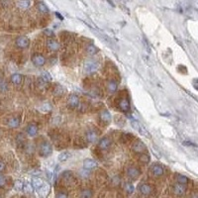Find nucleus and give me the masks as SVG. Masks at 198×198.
<instances>
[{
  "label": "nucleus",
  "instance_id": "nucleus-8",
  "mask_svg": "<svg viewBox=\"0 0 198 198\" xmlns=\"http://www.w3.org/2000/svg\"><path fill=\"white\" fill-rule=\"evenodd\" d=\"M47 46L51 51H53V52H57V51H59L60 48L59 43L57 40H54V39H49L47 41Z\"/></svg>",
  "mask_w": 198,
  "mask_h": 198
},
{
  "label": "nucleus",
  "instance_id": "nucleus-31",
  "mask_svg": "<svg viewBox=\"0 0 198 198\" xmlns=\"http://www.w3.org/2000/svg\"><path fill=\"white\" fill-rule=\"evenodd\" d=\"M177 183H180V184H183L186 185L188 183V178L185 176V175H178L177 176Z\"/></svg>",
  "mask_w": 198,
  "mask_h": 198
},
{
  "label": "nucleus",
  "instance_id": "nucleus-1",
  "mask_svg": "<svg viewBox=\"0 0 198 198\" xmlns=\"http://www.w3.org/2000/svg\"><path fill=\"white\" fill-rule=\"evenodd\" d=\"M39 152H40V155L42 156H50L51 154H52V152H53L52 145H51L50 143H48V142H43V143L41 144V146H40Z\"/></svg>",
  "mask_w": 198,
  "mask_h": 198
},
{
  "label": "nucleus",
  "instance_id": "nucleus-20",
  "mask_svg": "<svg viewBox=\"0 0 198 198\" xmlns=\"http://www.w3.org/2000/svg\"><path fill=\"white\" fill-rule=\"evenodd\" d=\"M8 127L9 128H17V127H19L20 125V119L18 117H12V118H10L8 120V123H7Z\"/></svg>",
  "mask_w": 198,
  "mask_h": 198
},
{
  "label": "nucleus",
  "instance_id": "nucleus-39",
  "mask_svg": "<svg viewBox=\"0 0 198 198\" xmlns=\"http://www.w3.org/2000/svg\"><path fill=\"white\" fill-rule=\"evenodd\" d=\"M44 34L46 35V36H48V37H53L54 35H55L54 32L51 29H46L45 31H44Z\"/></svg>",
  "mask_w": 198,
  "mask_h": 198
},
{
  "label": "nucleus",
  "instance_id": "nucleus-7",
  "mask_svg": "<svg viewBox=\"0 0 198 198\" xmlns=\"http://www.w3.org/2000/svg\"><path fill=\"white\" fill-rule=\"evenodd\" d=\"M97 68H98V64L95 62H93V60H87V62L84 64V69L85 72L87 73H93Z\"/></svg>",
  "mask_w": 198,
  "mask_h": 198
},
{
  "label": "nucleus",
  "instance_id": "nucleus-28",
  "mask_svg": "<svg viewBox=\"0 0 198 198\" xmlns=\"http://www.w3.org/2000/svg\"><path fill=\"white\" fill-rule=\"evenodd\" d=\"M70 158V154L68 152H64V153H60L59 155V161H67Z\"/></svg>",
  "mask_w": 198,
  "mask_h": 198
},
{
  "label": "nucleus",
  "instance_id": "nucleus-29",
  "mask_svg": "<svg viewBox=\"0 0 198 198\" xmlns=\"http://www.w3.org/2000/svg\"><path fill=\"white\" fill-rule=\"evenodd\" d=\"M139 161L141 162H143V164H149L150 161H151V158L148 154H142L139 158Z\"/></svg>",
  "mask_w": 198,
  "mask_h": 198
},
{
  "label": "nucleus",
  "instance_id": "nucleus-2",
  "mask_svg": "<svg viewBox=\"0 0 198 198\" xmlns=\"http://www.w3.org/2000/svg\"><path fill=\"white\" fill-rule=\"evenodd\" d=\"M15 44H16V47L19 49H26L30 45V39L26 36L18 37L15 41Z\"/></svg>",
  "mask_w": 198,
  "mask_h": 198
},
{
  "label": "nucleus",
  "instance_id": "nucleus-15",
  "mask_svg": "<svg viewBox=\"0 0 198 198\" xmlns=\"http://www.w3.org/2000/svg\"><path fill=\"white\" fill-rule=\"evenodd\" d=\"M111 144H112V142H111V140L109 138H103L99 141L98 147L101 150H107L111 146Z\"/></svg>",
  "mask_w": 198,
  "mask_h": 198
},
{
  "label": "nucleus",
  "instance_id": "nucleus-12",
  "mask_svg": "<svg viewBox=\"0 0 198 198\" xmlns=\"http://www.w3.org/2000/svg\"><path fill=\"white\" fill-rule=\"evenodd\" d=\"M119 108L121 111H123V112H129L130 111V103L128 99L126 98H122L119 102Z\"/></svg>",
  "mask_w": 198,
  "mask_h": 198
},
{
  "label": "nucleus",
  "instance_id": "nucleus-41",
  "mask_svg": "<svg viewBox=\"0 0 198 198\" xmlns=\"http://www.w3.org/2000/svg\"><path fill=\"white\" fill-rule=\"evenodd\" d=\"M5 169H6V165H5V164L3 161H0V174L3 172L5 170Z\"/></svg>",
  "mask_w": 198,
  "mask_h": 198
},
{
  "label": "nucleus",
  "instance_id": "nucleus-42",
  "mask_svg": "<svg viewBox=\"0 0 198 198\" xmlns=\"http://www.w3.org/2000/svg\"><path fill=\"white\" fill-rule=\"evenodd\" d=\"M1 4L3 7H6L9 5V0H1Z\"/></svg>",
  "mask_w": 198,
  "mask_h": 198
},
{
  "label": "nucleus",
  "instance_id": "nucleus-37",
  "mask_svg": "<svg viewBox=\"0 0 198 198\" xmlns=\"http://www.w3.org/2000/svg\"><path fill=\"white\" fill-rule=\"evenodd\" d=\"M6 185V178H5V176L0 174V188H2Z\"/></svg>",
  "mask_w": 198,
  "mask_h": 198
},
{
  "label": "nucleus",
  "instance_id": "nucleus-32",
  "mask_svg": "<svg viewBox=\"0 0 198 198\" xmlns=\"http://www.w3.org/2000/svg\"><path fill=\"white\" fill-rule=\"evenodd\" d=\"M93 192L90 189H84L82 192H81V197L82 198H92Z\"/></svg>",
  "mask_w": 198,
  "mask_h": 198
},
{
  "label": "nucleus",
  "instance_id": "nucleus-16",
  "mask_svg": "<svg viewBox=\"0 0 198 198\" xmlns=\"http://www.w3.org/2000/svg\"><path fill=\"white\" fill-rule=\"evenodd\" d=\"M45 183L44 180L42 178H40V177H37V176H35L32 178V182H31V184L33 186V188L35 189H40L41 187L43 186V184Z\"/></svg>",
  "mask_w": 198,
  "mask_h": 198
},
{
  "label": "nucleus",
  "instance_id": "nucleus-44",
  "mask_svg": "<svg viewBox=\"0 0 198 198\" xmlns=\"http://www.w3.org/2000/svg\"><path fill=\"white\" fill-rule=\"evenodd\" d=\"M55 15H57V16H58L60 20H63V19H64V18H63V16H62V15H60L59 13H55Z\"/></svg>",
  "mask_w": 198,
  "mask_h": 198
},
{
  "label": "nucleus",
  "instance_id": "nucleus-36",
  "mask_svg": "<svg viewBox=\"0 0 198 198\" xmlns=\"http://www.w3.org/2000/svg\"><path fill=\"white\" fill-rule=\"evenodd\" d=\"M139 131H140V133L142 134V135H143V136H145V137H147V138H150V134H149V132L148 131H147L145 128H142V127L140 126L139 127Z\"/></svg>",
  "mask_w": 198,
  "mask_h": 198
},
{
  "label": "nucleus",
  "instance_id": "nucleus-26",
  "mask_svg": "<svg viewBox=\"0 0 198 198\" xmlns=\"http://www.w3.org/2000/svg\"><path fill=\"white\" fill-rule=\"evenodd\" d=\"M37 8H38L39 11L42 12V13H48L49 12V8L44 2H39L37 4Z\"/></svg>",
  "mask_w": 198,
  "mask_h": 198
},
{
  "label": "nucleus",
  "instance_id": "nucleus-14",
  "mask_svg": "<svg viewBox=\"0 0 198 198\" xmlns=\"http://www.w3.org/2000/svg\"><path fill=\"white\" fill-rule=\"evenodd\" d=\"M152 186L147 184V183H143L139 186V191L141 192L143 195H150L152 193Z\"/></svg>",
  "mask_w": 198,
  "mask_h": 198
},
{
  "label": "nucleus",
  "instance_id": "nucleus-17",
  "mask_svg": "<svg viewBox=\"0 0 198 198\" xmlns=\"http://www.w3.org/2000/svg\"><path fill=\"white\" fill-rule=\"evenodd\" d=\"M152 172L155 176H161L164 174V167H162L161 165H154L153 167H152Z\"/></svg>",
  "mask_w": 198,
  "mask_h": 198
},
{
  "label": "nucleus",
  "instance_id": "nucleus-10",
  "mask_svg": "<svg viewBox=\"0 0 198 198\" xmlns=\"http://www.w3.org/2000/svg\"><path fill=\"white\" fill-rule=\"evenodd\" d=\"M86 140H87V142H89V143H94V142L97 140L98 138V134L97 132H95L94 130H89L86 132Z\"/></svg>",
  "mask_w": 198,
  "mask_h": 198
},
{
  "label": "nucleus",
  "instance_id": "nucleus-3",
  "mask_svg": "<svg viewBox=\"0 0 198 198\" xmlns=\"http://www.w3.org/2000/svg\"><path fill=\"white\" fill-rule=\"evenodd\" d=\"M68 107L72 108V109L78 107V105H79L78 96L75 95V94H70L68 98Z\"/></svg>",
  "mask_w": 198,
  "mask_h": 198
},
{
  "label": "nucleus",
  "instance_id": "nucleus-45",
  "mask_svg": "<svg viewBox=\"0 0 198 198\" xmlns=\"http://www.w3.org/2000/svg\"><path fill=\"white\" fill-rule=\"evenodd\" d=\"M193 198H196V194H194V196H193Z\"/></svg>",
  "mask_w": 198,
  "mask_h": 198
},
{
  "label": "nucleus",
  "instance_id": "nucleus-9",
  "mask_svg": "<svg viewBox=\"0 0 198 198\" xmlns=\"http://www.w3.org/2000/svg\"><path fill=\"white\" fill-rule=\"evenodd\" d=\"M133 151L135 153H140V154H143V152L146 151V146L142 141H136L134 145H133Z\"/></svg>",
  "mask_w": 198,
  "mask_h": 198
},
{
  "label": "nucleus",
  "instance_id": "nucleus-34",
  "mask_svg": "<svg viewBox=\"0 0 198 198\" xmlns=\"http://www.w3.org/2000/svg\"><path fill=\"white\" fill-rule=\"evenodd\" d=\"M41 78H42L46 83L52 81V77H51V74L49 73H43L42 75H41Z\"/></svg>",
  "mask_w": 198,
  "mask_h": 198
},
{
  "label": "nucleus",
  "instance_id": "nucleus-5",
  "mask_svg": "<svg viewBox=\"0 0 198 198\" xmlns=\"http://www.w3.org/2000/svg\"><path fill=\"white\" fill-rule=\"evenodd\" d=\"M127 174H128L130 178L136 179L141 175V170L136 166H130L128 167V169H127Z\"/></svg>",
  "mask_w": 198,
  "mask_h": 198
},
{
  "label": "nucleus",
  "instance_id": "nucleus-38",
  "mask_svg": "<svg viewBox=\"0 0 198 198\" xmlns=\"http://www.w3.org/2000/svg\"><path fill=\"white\" fill-rule=\"evenodd\" d=\"M131 125H132V127H133L134 129H136V130H139V127H140V124L138 123V121H136V120H132L131 121Z\"/></svg>",
  "mask_w": 198,
  "mask_h": 198
},
{
  "label": "nucleus",
  "instance_id": "nucleus-11",
  "mask_svg": "<svg viewBox=\"0 0 198 198\" xmlns=\"http://www.w3.org/2000/svg\"><path fill=\"white\" fill-rule=\"evenodd\" d=\"M174 193L177 196H182V195H184L186 192V186L183 184H180V183H176L174 185Z\"/></svg>",
  "mask_w": 198,
  "mask_h": 198
},
{
  "label": "nucleus",
  "instance_id": "nucleus-25",
  "mask_svg": "<svg viewBox=\"0 0 198 198\" xmlns=\"http://www.w3.org/2000/svg\"><path fill=\"white\" fill-rule=\"evenodd\" d=\"M53 93H54L55 96L59 97V96H62L64 93V88L60 85H57V86H55V89L53 91Z\"/></svg>",
  "mask_w": 198,
  "mask_h": 198
},
{
  "label": "nucleus",
  "instance_id": "nucleus-19",
  "mask_svg": "<svg viewBox=\"0 0 198 198\" xmlns=\"http://www.w3.org/2000/svg\"><path fill=\"white\" fill-rule=\"evenodd\" d=\"M117 89H118L117 82H116L115 80H109L108 83H107V90H108V92L111 93V94H113V93L116 92V91H117Z\"/></svg>",
  "mask_w": 198,
  "mask_h": 198
},
{
  "label": "nucleus",
  "instance_id": "nucleus-23",
  "mask_svg": "<svg viewBox=\"0 0 198 198\" xmlns=\"http://www.w3.org/2000/svg\"><path fill=\"white\" fill-rule=\"evenodd\" d=\"M99 52V49L97 47H95L94 45H89L86 47V53L90 55H94L95 54H97Z\"/></svg>",
  "mask_w": 198,
  "mask_h": 198
},
{
  "label": "nucleus",
  "instance_id": "nucleus-43",
  "mask_svg": "<svg viewBox=\"0 0 198 198\" xmlns=\"http://www.w3.org/2000/svg\"><path fill=\"white\" fill-rule=\"evenodd\" d=\"M192 83H193L194 88L197 89V88H198V86H197V79H193V82H192Z\"/></svg>",
  "mask_w": 198,
  "mask_h": 198
},
{
  "label": "nucleus",
  "instance_id": "nucleus-24",
  "mask_svg": "<svg viewBox=\"0 0 198 198\" xmlns=\"http://www.w3.org/2000/svg\"><path fill=\"white\" fill-rule=\"evenodd\" d=\"M30 4H31L30 0H18L17 1V6L20 9H27L29 8Z\"/></svg>",
  "mask_w": 198,
  "mask_h": 198
},
{
  "label": "nucleus",
  "instance_id": "nucleus-35",
  "mask_svg": "<svg viewBox=\"0 0 198 198\" xmlns=\"http://www.w3.org/2000/svg\"><path fill=\"white\" fill-rule=\"evenodd\" d=\"M24 191H26V192H32L33 191V186L31 183H29V182H27V183H25L24 184Z\"/></svg>",
  "mask_w": 198,
  "mask_h": 198
},
{
  "label": "nucleus",
  "instance_id": "nucleus-13",
  "mask_svg": "<svg viewBox=\"0 0 198 198\" xmlns=\"http://www.w3.org/2000/svg\"><path fill=\"white\" fill-rule=\"evenodd\" d=\"M27 133L29 136H31V137H34V136H36L38 134V131H39V128H38V126L36 124H34V123H31V124H29L27 126Z\"/></svg>",
  "mask_w": 198,
  "mask_h": 198
},
{
  "label": "nucleus",
  "instance_id": "nucleus-18",
  "mask_svg": "<svg viewBox=\"0 0 198 198\" xmlns=\"http://www.w3.org/2000/svg\"><path fill=\"white\" fill-rule=\"evenodd\" d=\"M97 166V162L93 160L90 159H86L83 161V167L85 169H92L94 167Z\"/></svg>",
  "mask_w": 198,
  "mask_h": 198
},
{
  "label": "nucleus",
  "instance_id": "nucleus-27",
  "mask_svg": "<svg viewBox=\"0 0 198 198\" xmlns=\"http://www.w3.org/2000/svg\"><path fill=\"white\" fill-rule=\"evenodd\" d=\"M24 188V182L20 179H17L14 182V189L17 191H22Z\"/></svg>",
  "mask_w": 198,
  "mask_h": 198
},
{
  "label": "nucleus",
  "instance_id": "nucleus-21",
  "mask_svg": "<svg viewBox=\"0 0 198 198\" xmlns=\"http://www.w3.org/2000/svg\"><path fill=\"white\" fill-rule=\"evenodd\" d=\"M22 81H23V77L20 73H13L11 75V82L13 84L19 85L22 83Z\"/></svg>",
  "mask_w": 198,
  "mask_h": 198
},
{
  "label": "nucleus",
  "instance_id": "nucleus-4",
  "mask_svg": "<svg viewBox=\"0 0 198 198\" xmlns=\"http://www.w3.org/2000/svg\"><path fill=\"white\" fill-rule=\"evenodd\" d=\"M32 63L36 65V67L40 68V67H43L46 64V59L44 55L37 54V55H34L33 58H32Z\"/></svg>",
  "mask_w": 198,
  "mask_h": 198
},
{
  "label": "nucleus",
  "instance_id": "nucleus-33",
  "mask_svg": "<svg viewBox=\"0 0 198 198\" xmlns=\"http://www.w3.org/2000/svg\"><path fill=\"white\" fill-rule=\"evenodd\" d=\"M124 188H125V191L128 194H132L134 192V186H133V184H132V183H130V182H127V183L125 184V186H124Z\"/></svg>",
  "mask_w": 198,
  "mask_h": 198
},
{
  "label": "nucleus",
  "instance_id": "nucleus-22",
  "mask_svg": "<svg viewBox=\"0 0 198 198\" xmlns=\"http://www.w3.org/2000/svg\"><path fill=\"white\" fill-rule=\"evenodd\" d=\"M100 119L102 120L104 123H110L111 121V114L108 112L107 110H103L102 112L100 113Z\"/></svg>",
  "mask_w": 198,
  "mask_h": 198
},
{
  "label": "nucleus",
  "instance_id": "nucleus-40",
  "mask_svg": "<svg viewBox=\"0 0 198 198\" xmlns=\"http://www.w3.org/2000/svg\"><path fill=\"white\" fill-rule=\"evenodd\" d=\"M55 198H68V194H67V193H65V192L60 191V192H59V193L57 194V196H55Z\"/></svg>",
  "mask_w": 198,
  "mask_h": 198
},
{
  "label": "nucleus",
  "instance_id": "nucleus-30",
  "mask_svg": "<svg viewBox=\"0 0 198 198\" xmlns=\"http://www.w3.org/2000/svg\"><path fill=\"white\" fill-rule=\"evenodd\" d=\"M40 110L42 111V112L48 113V112H50V111H52V105H51L50 103H44L40 107Z\"/></svg>",
  "mask_w": 198,
  "mask_h": 198
},
{
  "label": "nucleus",
  "instance_id": "nucleus-46",
  "mask_svg": "<svg viewBox=\"0 0 198 198\" xmlns=\"http://www.w3.org/2000/svg\"><path fill=\"white\" fill-rule=\"evenodd\" d=\"M0 198H1V197H0Z\"/></svg>",
  "mask_w": 198,
  "mask_h": 198
},
{
  "label": "nucleus",
  "instance_id": "nucleus-6",
  "mask_svg": "<svg viewBox=\"0 0 198 198\" xmlns=\"http://www.w3.org/2000/svg\"><path fill=\"white\" fill-rule=\"evenodd\" d=\"M51 192V185L49 183H44L40 189H38L39 196L42 198H47Z\"/></svg>",
  "mask_w": 198,
  "mask_h": 198
}]
</instances>
